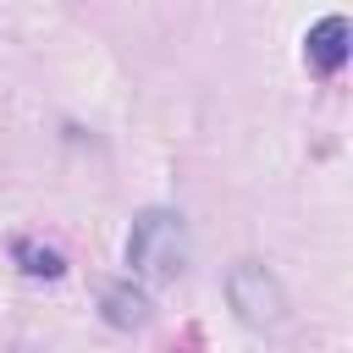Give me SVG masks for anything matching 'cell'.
I'll use <instances>...</instances> for the list:
<instances>
[{
    "mask_svg": "<svg viewBox=\"0 0 353 353\" xmlns=\"http://www.w3.org/2000/svg\"><path fill=\"white\" fill-rule=\"evenodd\" d=\"M127 265L149 287H171L188 270V226L176 210H143L127 232Z\"/></svg>",
    "mask_w": 353,
    "mask_h": 353,
    "instance_id": "1",
    "label": "cell"
},
{
    "mask_svg": "<svg viewBox=\"0 0 353 353\" xmlns=\"http://www.w3.org/2000/svg\"><path fill=\"white\" fill-rule=\"evenodd\" d=\"M11 259H17V265H22V276H33V281H55V276L66 270L61 248H50V243H28V237H17V243H11Z\"/></svg>",
    "mask_w": 353,
    "mask_h": 353,
    "instance_id": "5",
    "label": "cell"
},
{
    "mask_svg": "<svg viewBox=\"0 0 353 353\" xmlns=\"http://www.w3.org/2000/svg\"><path fill=\"white\" fill-rule=\"evenodd\" d=\"M226 303H232V314H237L243 325H254V331L287 320V292H281V281H276L259 259H237V265L226 270Z\"/></svg>",
    "mask_w": 353,
    "mask_h": 353,
    "instance_id": "2",
    "label": "cell"
},
{
    "mask_svg": "<svg viewBox=\"0 0 353 353\" xmlns=\"http://www.w3.org/2000/svg\"><path fill=\"white\" fill-rule=\"evenodd\" d=\"M347 50H353L347 17H320V22L303 33V61H309V72H320V77H336V72L347 66Z\"/></svg>",
    "mask_w": 353,
    "mask_h": 353,
    "instance_id": "3",
    "label": "cell"
},
{
    "mask_svg": "<svg viewBox=\"0 0 353 353\" xmlns=\"http://www.w3.org/2000/svg\"><path fill=\"white\" fill-rule=\"evenodd\" d=\"M99 314H105V325H116V331H143L149 314H154V303H149L143 287H132V281H110V287L99 292Z\"/></svg>",
    "mask_w": 353,
    "mask_h": 353,
    "instance_id": "4",
    "label": "cell"
}]
</instances>
